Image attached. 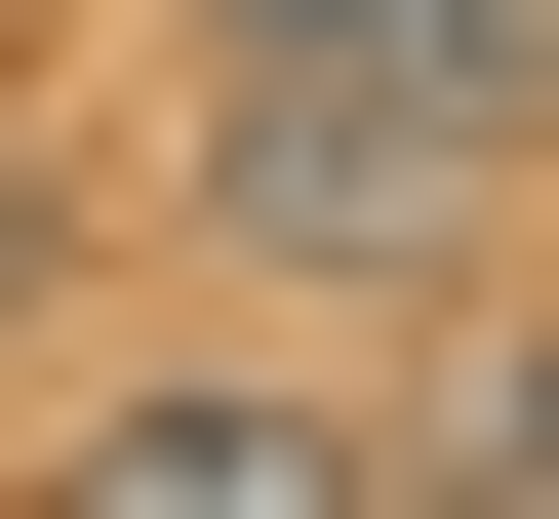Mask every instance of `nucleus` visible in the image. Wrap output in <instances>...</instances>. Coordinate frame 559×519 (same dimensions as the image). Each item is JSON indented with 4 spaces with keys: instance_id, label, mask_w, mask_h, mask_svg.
Listing matches in <instances>:
<instances>
[{
    "instance_id": "nucleus-1",
    "label": "nucleus",
    "mask_w": 559,
    "mask_h": 519,
    "mask_svg": "<svg viewBox=\"0 0 559 519\" xmlns=\"http://www.w3.org/2000/svg\"><path fill=\"white\" fill-rule=\"evenodd\" d=\"M559 200V0H200V240L240 280H479Z\"/></svg>"
},
{
    "instance_id": "nucleus-2",
    "label": "nucleus",
    "mask_w": 559,
    "mask_h": 519,
    "mask_svg": "<svg viewBox=\"0 0 559 519\" xmlns=\"http://www.w3.org/2000/svg\"><path fill=\"white\" fill-rule=\"evenodd\" d=\"M320 480H360V400H280V359H160L40 439V519H320Z\"/></svg>"
}]
</instances>
